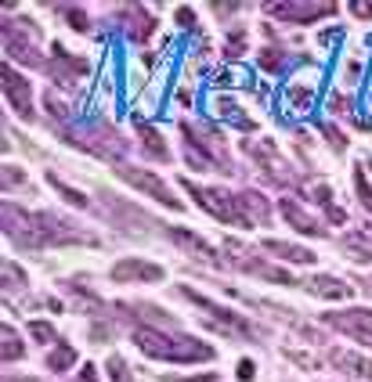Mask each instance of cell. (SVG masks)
Listing matches in <instances>:
<instances>
[{
	"label": "cell",
	"instance_id": "7402d4cb",
	"mask_svg": "<svg viewBox=\"0 0 372 382\" xmlns=\"http://www.w3.org/2000/svg\"><path fill=\"white\" fill-rule=\"evenodd\" d=\"M65 18H69V25H72V29H77V33H84L87 29V15L80 11V8H58Z\"/></svg>",
	"mask_w": 372,
	"mask_h": 382
},
{
	"label": "cell",
	"instance_id": "7c38bea8",
	"mask_svg": "<svg viewBox=\"0 0 372 382\" xmlns=\"http://www.w3.org/2000/svg\"><path fill=\"white\" fill-rule=\"evenodd\" d=\"M134 126H138V134H141V141H145V151H148V156H152V159H170L163 137L152 130V126H148L145 119H138V116H134Z\"/></svg>",
	"mask_w": 372,
	"mask_h": 382
},
{
	"label": "cell",
	"instance_id": "44dd1931",
	"mask_svg": "<svg viewBox=\"0 0 372 382\" xmlns=\"http://www.w3.org/2000/svg\"><path fill=\"white\" fill-rule=\"evenodd\" d=\"M354 188H358V198H361V206L372 213V184L365 181V173H361V170H354Z\"/></svg>",
	"mask_w": 372,
	"mask_h": 382
},
{
	"label": "cell",
	"instance_id": "f546056e",
	"mask_svg": "<svg viewBox=\"0 0 372 382\" xmlns=\"http://www.w3.org/2000/svg\"><path fill=\"white\" fill-rule=\"evenodd\" d=\"M329 109H333L336 116H347V112H351V101H347V97H340V94H336V97L329 101Z\"/></svg>",
	"mask_w": 372,
	"mask_h": 382
},
{
	"label": "cell",
	"instance_id": "d6986e66",
	"mask_svg": "<svg viewBox=\"0 0 372 382\" xmlns=\"http://www.w3.org/2000/svg\"><path fill=\"white\" fill-rule=\"evenodd\" d=\"M22 357V346H18V336H15V328L4 325V361H18Z\"/></svg>",
	"mask_w": 372,
	"mask_h": 382
},
{
	"label": "cell",
	"instance_id": "4fadbf2b",
	"mask_svg": "<svg viewBox=\"0 0 372 382\" xmlns=\"http://www.w3.org/2000/svg\"><path fill=\"white\" fill-rule=\"evenodd\" d=\"M333 364L336 368H347V371L358 375V378H372V361L354 357V353H347V350H333Z\"/></svg>",
	"mask_w": 372,
	"mask_h": 382
},
{
	"label": "cell",
	"instance_id": "836d02e7",
	"mask_svg": "<svg viewBox=\"0 0 372 382\" xmlns=\"http://www.w3.org/2000/svg\"><path fill=\"white\" fill-rule=\"evenodd\" d=\"M365 292H372V278H365Z\"/></svg>",
	"mask_w": 372,
	"mask_h": 382
},
{
	"label": "cell",
	"instance_id": "4dcf8cb0",
	"mask_svg": "<svg viewBox=\"0 0 372 382\" xmlns=\"http://www.w3.org/2000/svg\"><path fill=\"white\" fill-rule=\"evenodd\" d=\"M253 371H257V368H253V361H239V378H242V382H250V378H253Z\"/></svg>",
	"mask_w": 372,
	"mask_h": 382
},
{
	"label": "cell",
	"instance_id": "1f68e13d",
	"mask_svg": "<svg viewBox=\"0 0 372 382\" xmlns=\"http://www.w3.org/2000/svg\"><path fill=\"white\" fill-rule=\"evenodd\" d=\"M326 217H329L333 224H343V220H347V213H343V210H336V206H329V210H326Z\"/></svg>",
	"mask_w": 372,
	"mask_h": 382
},
{
	"label": "cell",
	"instance_id": "9c48e42d",
	"mask_svg": "<svg viewBox=\"0 0 372 382\" xmlns=\"http://www.w3.org/2000/svg\"><path fill=\"white\" fill-rule=\"evenodd\" d=\"M264 249L275 252L279 260H289V264H314V252L304 249V245H289V242H279V238H264Z\"/></svg>",
	"mask_w": 372,
	"mask_h": 382
},
{
	"label": "cell",
	"instance_id": "e575fe53",
	"mask_svg": "<svg viewBox=\"0 0 372 382\" xmlns=\"http://www.w3.org/2000/svg\"><path fill=\"white\" fill-rule=\"evenodd\" d=\"M368 105H372V90H368Z\"/></svg>",
	"mask_w": 372,
	"mask_h": 382
},
{
	"label": "cell",
	"instance_id": "2e32d148",
	"mask_svg": "<svg viewBox=\"0 0 372 382\" xmlns=\"http://www.w3.org/2000/svg\"><path fill=\"white\" fill-rule=\"evenodd\" d=\"M72 361H77V350H72L69 343H58V346H55V353L47 357V368H51V371H65Z\"/></svg>",
	"mask_w": 372,
	"mask_h": 382
},
{
	"label": "cell",
	"instance_id": "ac0fdd59",
	"mask_svg": "<svg viewBox=\"0 0 372 382\" xmlns=\"http://www.w3.org/2000/svg\"><path fill=\"white\" fill-rule=\"evenodd\" d=\"M127 15H131V36L134 40H148V36H152V22H148L138 8H127Z\"/></svg>",
	"mask_w": 372,
	"mask_h": 382
},
{
	"label": "cell",
	"instance_id": "8992f818",
	"mask_svg": "<svg viewBox=\"0 0 372 382\" xmlns=\"http://www.w3.org/2000/svg\"><path fill=\"white\" fill-rule=\"evenodd\" d=\"M4 90H8V101L15 105V112L29 119V116H33V97H29V83L22 80V76H18L11 65L4 69Z\"/></svg>",
	"mask_w": 372,
	"mask_h": 382
},
{
	"label": "cell",
	"instance_id": "277c9868",
	"mask_svg": "<svg viewBox=\"0 0 372 382\" xmlns=\"http://www.w3.org/2000/svg\"><path fill=\"white\" fill-rule=\"evenodd\" d=\"M329 325L343 328L347 336H354L358 343H368L372 346V311H347V314H329L326 318Z\"/></svg>",
	"mask_w": 372,
	"mask_h": 382
},
{
	"label": "cell",
	"instance_id": "cb8c5ba5",
	"mask_svg": "<svg viewBox=\"0 0 372 382\" xmlns=\"http://www.w3.org/2000/svg\"><path fill=\"white\" fill-rule=\"evenodd\" d=\"M109 375H112V382H131V371L123 364V357H109Z\"/></svg>",
	"mask_w": 372,
	"mask_h": 382
},
{
	"label": "cell",
	"instance_id": "52a82bcc",
	"mask_svg": "<svg viewBox=\"0 0 372 382\" xmlns=\"http://www.w3.org/2000/svg\"><path fill=\"white\" fill-rule=\"evenodd\" d=\"M333 4H271V15H279L286 22H314L321 15H333Z\"/></svg>",
	"mask_w": 372,
	"mask_h": 382
},
{
	"label": "cell",
	"instance_id": "9a60e30c",
	"mask_svg": "<svg viewBox=\"0 0 372 382\" xmlns=\"http://www.w3.org/2000/svg\"><path fill=\"white\" fill-rule=\"evenodd\" d=\"M250 83H253V72L246 65H235V62L217 76V87H250Z\"/></svg>",
	"mask_w": 372,
	"mask_h": 382
},
{
	"label": "cell",
	"instance_id": "3957f363",
	"mask_svg": "<svg viewBox=\"0 0 372 382\" xmlns=\"http://www.w3.org/2000/svg\"><path fill=\"white\" fill-rule=\"evenodd\" d=\"M119 177H123L127 184L141 188L145 195H152L156 202H163V206H170V210H181V198H173L170 184H166V181H159L156 173H148V170H131V166H119Z\"/></svg>",
	"mask_w": 372,
	"mask_h": 382
},
{
	"label": "cell",
	"instance_id": "d6a6232c",
	"mask_svg": "<svg viewBox=\"0 0 372 382\" xmlns=\"http://www.w3.org/2000/svg\"><path fill=\"white\" fill-rule=\"evenodd\" d=\"M351 11H354L358 18H372V4H351Z\"/></svg>",
	"mask_w": 372,
	"mask_h": 382
},
{
	"label": "cell",
	"instance_id": "f1b7e54d",
	"mask_svg": "<svg viewBox=\"0 0 372 382\" xmlns=\"http://www.w3.org/2000/svg\"><path fill=\"white\" fill-rule=\"evenodd\" d=\"M18 181H26V173H18V166H4V188H11Z\"/></svg>",
	"mask_w": 372,
	"mask_h": 382
},
{
	"label": "cell",
	"instance_id": "d4e9b609",
	"mask_svg": "<svg viewBox=\"0 0 372 382\" xmlns=\"http://www.w3.org/2000/svg\"><path fill=\"white\" fill-rule=\"evenodd\" d=\"M4 285H8V289H18V285H26V274H18V267H15L11 260L4 264Z\"/></svg>",
	"mask_w": 372,
	"mask_h": 382
},
{
	"label": "cell",
	"instance_id": "5bb4252c",
	"mask_svg": "<svg viewBox=\"0 0 372 382\" xmlns=\"http://www.w3.org/2000/svg\"><path fill=\"white\" fill-rule=\"evenodd\" d=\"M170 238L173 242H178V245H185V249H192V252H199V257L203 260H217V252L199 238V235H192V231H185V227H173V231H170Z\"/></svg>",
	"mask_w": 372,
	"mask_h": 382
},
{
	"label": "cell",
	"instance_id": "8fae6325",
	"mask_svg": "<svg viewBox=\"0 0 372 382\" xmlns=\"http://www.w3.org/2000/svg\"><path fill=\"white\" fill-rule=\"evenodd\" d=\"M340 245L351 252V260H358V264H372V231H351V235H343L340 238Z\"/></svg>",
	"mask_w": 372,
	"mask_h": 382
},
{
	"label": "cell",
	"instance_id": "603a6c76",
	"mask_svg": "<svg viewBox=\"0 0 372 382\" xmlns=\"http://www.w3.org/2000/svg\"><path fill=\"white\" fill-rule=\"evenodd\" d=\"M29 336L40 339V343H51V339H55V328L47 325V321H33V325H29Z\"/></svg>",
	"mask_w": 372,
	"mask_h": 382
},
{
	"label": "cell",
	"instance_id": "484cf974",
	"mask_svg": "<svg viewBox=\"0 0 372 382\" xmlns=\"http://www.w3.org/2000/svg\"><path fill=\"white\" fill-rule=\"evenodd\" d=\"M242 47H246V33H242V29H235V33L228 36V47H225V55H228V58H235Z\"/></svg>",
	"mask_w": 372,
	"mask_h": 382
},
{
	"label": "cell",
	"instance_id": "7a4b0ae2",
	"mask_svg": "<svg viewBox=\"0 0 372 382\" xmlns=\"http://www.w3.org/2000/svg\"><path fill=\"white\" fill-rule=\"evenodd\" d=\"M185 184V191L199 202L203 210H210L217 220H228V224H242V213L235 210V198L232 195H225V191H217V188H195L192 181H181Z\"/></svg>",
	"mask_w": 372,
	"mask_h": 382
},
{
	"label": "cell",
	"instance_id": "ba28073f",
	"mask_svg": "<svg viewBox=\"0 0 372 382\" xmlns=\"http://www.w3.org/2000/svg\"><path fill=\"white\" fill-rule=\"evenodd\" d=\"M279 210H282V217L296 227V231H300V235H326V231H321V227H318V220H311L300 206H296V202L293 198H282L279 202Z\"/></svg>",
	"mask_w": 372,
	"mask_h": 382
},
{
	"label": "cell",
	"instance_id": "5b68a950",
	"mask_svg": "<svg viewBox=\"0 0 372 382\" xmlns=\"http://www.w3.org/2000/svg\"><path fill=\"white\" fill-rule=\"evenodd\" d=\"M166 271L163 267H156V264H145V260H119L116 267H112V282H159Z\"/></svg>",
	"mask_w": 372,
	"mask_h": 382
},
{
	"label": "cell",
	"instance_id": "83f0119b",
	"mask_svg": "<svg viewBox=\"0 0 372 382\" xmlns=\"http://www.w3.org/2000/svg\"><path fill=\"white\" fill-rule=\"evenodd\" d=\"M178 25L181 29H195V11L192 8H178Z\"/></svg>",
	"mask_w": 372,
	"mask_h": 382
},
{
	"label": "cell",
	"instance_id": "30bf717a",
	"mask_svg": "<svg viewBox=\"0 0 372 382\" xmlns=\"http://www.w3.org/2000/svg\"><path fill=\"white\" fill-rule=\"evenodd\" d=\"M307 292H314V296H321V299H347L351 296V289H347L343 282H336V278H329V274H318V278H307Z\"/></svg>",
	"mask_w": 372,
	"mask_h": 382
},
{
	"label": "cell",
	"instance_id": "ffe728a7",
	"mask_svg": "<svg viewBox=\"0 0 372 382\" xmlns=\"http://www.w3.org/2000/svg\"><path fill=\"white\" fill-rule=\"evenodd\" d=\"M260 69H267V72H282V65H286V55H279V50H260Z\"/></svg>",
	"mask_w": 372,
	"mask_h": 382
},
{
	"label": "cell",
	"instance_id": "e0dca14e",
	"mask_svg": "<svg viewBox=\"0 0 372 382\" xmlns=\"http://www.w3.org/2000/svg\"><path fill=\"white\" fill-rule=\"evenodd\" d=\"M47 184H51V188H55V191H58V195H62V198L69 202V206H80V210L87 206V198H84V191H77V188H69L65 181H58V177H51V173H47Z\"/></svg>",
	"mask_w": 372,
	"mask_h": 382
},
{
	"label": "cell",
	"instance_id": "6da1fadb",
	"mask_svg": "<svg viewBox=\"0 0 372 382\" xmlns=\"http://www.w3.org/2000/svg\"><path fill=\"white\" fill-rule=\"evenodd\" d=\"M134 343L148 357H163V361H213V346L195 339H170L163 332H152V328H138Z\"/></svg>",
	"mask_w": 372,
	"mask_h": 382
},
{
	"label": "cell",
	"instance_id": "4316f807",
	"mask_svg": "<svg viewBox=\"0 0 372 382\" xmlns=\"http://www.w3.org/2000/svg\"><path fill=\"white\" fill-rule=\"evenodd\" d=\"M321 130H326V137H329V144H333V148H340V151L347 148V137L336 130V126H329V123H326V126H321Z\"/></svg>",
	"mask_w": 372,
	"mask_h": 382
}]
</instances>
